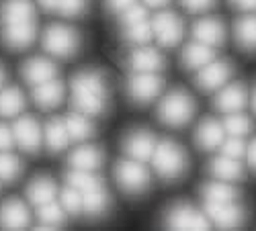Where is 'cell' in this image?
I'll return each instance as SVG.
<instances>
[{
	"mask_svg": "<svg viewBox=\"0 0 256 231\" xmlns=\"http://www.w3.org/2000/svg\"><path fill=\"white\" fill-rule=\"evenodd\" d=\"M74 107L86 117H98L106 109V84L100 72L86 70L72 78Z\"/></svg>",
	"mask_w": 256,
	"mask_h": 231,
	"instance_id": "1",
	"label": "cell"
},
{
	"mask_svg": "<svg viewBox=\"0 0 256 231\" xmlns=\"http://www.w3.org/2000/svg\"><path fill=\"white\" fill-rule=\"evenodd\" d=\"M154 168L160 178L164 180H176L184 174L186 170V154L180 148L178 143L164 139L156 143V150H154Z\"/></svg>",
	"mask_w": 256,
	"mask_h": 231,
	"instance_id": "2",
	"label": "cell"
},
{
	"mask_svg": "<svg viewBox=\"0 0 256 231\" xmlns=\"http://www.w3.org/2000/svg\"><path fill=\"white\" fill-rule=\"evenodd\" d=\"M195 98L184 90H172L166 94L158 107V117L170 127H182L195 117Z\"/></svg>",
	"mask_w": 256,
	"mask_h": 231,
	"instance_id": "3",
	"label": "cell"
},
{
	"mask_svg": "<svg viewBox=\"0 0 256 231\" xmlns=\"http://www.w3.org/2000/svg\"><path fill=\"white\" fill-rule=\"evenodd\" d=\"M44 47L54 57H70L80 47V35L66 25H52L44 31Z\"/></svg>",
	"mask_w": 256,
	"mask_h": 231,
	"instance_id": "4",
	"label": "cell"
},
{
	"mask_svg": "<svg viewBox=\"0 0 256 231\" xmlns=\"http://www.w3.org/2000/svg\"><path fill=\"white\" fill-rule=\"evenodd\" d=\"M115 178L121 191L127 195H140L150 186V174L140 164V160H123L115 166Z\"/></svg>",
	"mask_w": 256,
	"mask_h": 231,
	"instance_id": "5",
	"label": "cell"
},
{
	"mask_svg": "<svg viewBox=\"0 0 256 231\" xmlns=\"http://www.w3.org/2000/svg\"><path fill=\"white\" fill-rule=\"evenodd\" d=\"M164 82L158 74H148V72H136V76L127 84V94L138 104H148L162 92Z\"/></svg>",
	"mask_w": 256,
	"mask_h": 231,
	"instance_id": "6",
	"label": "cell"
},
{
	"mask_svg": "<svg viewBox=\"0 0 256 231\" xmlns=\"http://www.w3.org/2000/svg\"><path fill=\"white\" fill-rule=\"evenodd\" d=\"M164 223L172 229H209L213 225L207 215L195 211L193 207L184 203H178L170 209L166 213Z\"/></svg>",
	"mask_w": 256,
	"mask_h": 231,
	"instance_id": "7",
	"label": "cell"
},
{
	"mask_svg": "<svg viewBox=\"0 0 256 231\" xmlns=\"http://www.w3.org/2000/svg\"><path fill=\"white\" fill-rule=\"evenodd\" d=\"M152 29L162 47H174L184 35V23L174 12H160L154 18Z\"/></svg>",
	"mask_w": 256,
	"mask_h": 231,
	"instance_id": "8",
	"label": "cell"
},
{
	"mask_svg": "<svg viewBox=\"0 0 256 231\" xmlns=\"http://www.w3.org/2000/svg\"><path fill=\"white\" fill-rule=\"evenodd\" d=\"M205 215L218 227H238L244 223V209L236 203H205Z\"/></svg>",
	"mask_w": 256,
	"mask_h": 231,
	"instance_id": "9",
	"label": "cell"
},
{
	"mask_svg": "<svg viewBox=\"0 0 256 231\" xmlns=\"http://www.w3.org/2000/svg\"><path fill=\"white\" fill-rule=\"evenodd\" d=\"M234 70L228 61H216L213 59L211 64H207L205 68L199 70L197 74V86L201 90H220L222 86L230 82Z\"/></svg>",
	"mask_w": 256,
	"mask_h": 231,
	"instance_id": "10",
	"label": "cell"
},
{
	"mask_svg": "<svg viewBox=\"0 0 256 231\" xmlns=\"http://www.w3.org/2000/svg\"><path fill=\"white\" fill-rule=\"evenodd\" d=\"M156 137L146 131V129H138V131H132L123 139V152L134 158V160H150L154 156V150H156Z\"/></svg>",
	"mask_w": 256,
	"mask_h": 231,
	"instance_id": "11",
	"label": "cell"
},
{
	"mask_svg": "<svg viewBox=\"0 0 256 231\" xmlns=\"http://www.w3.org/2000/svg\"><path fill=\"white\" fill-rule=\"evenodd\" d=\"M14 141L20 145L23 152L35 154L41 148V127L33 117H23L12 125Z\"/></svg>",
	"mask_w": 256,
	"mask_h": 231,
	"instance_id": "12",
	"label": "cell"
},
{
	"mask_svg": "<svg viewBox=\"0 0 256 231\" xmlns=\"http://www.w3.org/2000/svg\"><path fill=\"white\" fill-rule=\"evenodd\" d=\"M246 102H248V92L240 82L226 84V86L220 88V92L216 96V107L226 115L242 111L246 107Z\"/></svg>",
	"mask_w": 256,
	"mask_h": 231,
	"instance_id": "13",
	"label": "cell"
},
{
	"mask_svg": "<svg viewBox=\"0 0 256 231\" xmlns=\"http://www.w3.org/2000/svg\"><path fill=\"white\" fill-rule=\"evenodd\" d=\"M224 137H226V129H224V125L218 123L216 119L201 121V125L195 131V143H197V148L203 150V152L220 150V145L224 143Z\"/></svg>",
	"mask_w": 256,
	"mask_h": 231,
	"instance_id": "14",
	"label": "cell"
},
{
	"mask_svg": "<svg viewBox=\"0 0 256 231\" xmlns=\"http://www.w3.org/2000/svg\"><path fill=\"white\" fill-rule=\"evenodd\" d=\"M37 37V25L35 20H25V23H10L4 29V43L18 51V49H27Z\"/></svg>",
	"mask_w": 256,
	"mask_h": 231,
	"instance_id": "15",
	"label": "cell"
},
{
	"mask_svg": "<svg viewBox=\"0 0 256 231\" xmlns=\"http://www.w3.org/2000/svg\"><path fill=\"white\" fill-rule=\"evenodd\" d=\"M29 223H31V217H29V209H27L25 203L10 199L0 207V227H4V229H25Z\"/></svg>",
	"mask_w": 256,
	"mask_h": 231,
	"instance_id": "16",
	"label": "cell"
},
{
	"mask_svg": "<svg viewBox=\"0 0 256 231\" xmlns=\"http://www.w3.org/2000/svg\"><path fill=\"white\" fill-rule=\"evenodd\" d=\"M193 37L209 47H218L226 39V27L218 18H201L193 27Z\"/></svg>",
	"mask_w": 256,
	"mask_h": 231,
	"instance_id": "17",
	"label": "cell"
},
{
	"mask_svg": "<svg viewBox=\"0 0 256 231\" xmlns=\"http://www.w3.org/2000/svg\"><path fill=\"white\" fill-rule=\"evenodd\" d=\"M23 78L27 80V84L31 86H37V84H44L52 78H56L58 68L54 66V61L46 59V57H33L23 64V70H20Z\"/></svg>",
	"mask_w": 256,
	"mask_h": 231,
	"instance_id": "18",
	"label": "cell"
},
{
	"mask_svg": "<svg viewBox=\"0 0 256 231\" xmlns=\"http://www.w3.org/2000/svg\"><path fill=\"white\" fill-rule=\"evenodd\" d=\"M130 66L134 72H148V74H158L164 68V57L160 51L152 47H140L132 53Z\"/></svg>",
	"mask_w": 256,
	"mask_h": 231,
	"instance_id": "19",
	"label": "cell"
},
{
	"mask_svg": "<svg viewBox=\"0 0 256 231\" xmlns=\"http://www.w3.org/2000/svg\"><path fill=\"white\" fill-rule=\"evenodd\" d=\"M64 98V84L56 78L44 82V84H37L35 90H33V100L37 102V107L41 109H54L62 102Z\"/></svg>",
	"mask_w": 256,
	"mask_h": 231,
	"instance_id": "20",
	"label": "cell"
},
{
	"mask_svg": "<svg viewBox=\"0 0 256 231\" xmlns=\"http://www.w3.org/2000/svg\"><path fill=\"white\" fill-rule=\"evenodd\" d=\"M216 59V51L213 47L201 43V41H195V43H188L184 49H182V64L188 68V70H201L205 68L207 64Z\"/></svg>",
	"mask_w": 256,
	"mask_h": 231,
	"instance_id": "21",
	"label": "cell"
},
{
	"mask_svg": "<svg viewBox=\"0 0 256 231\" xmlns=\"http://www.w3.org/2000/svg\"><path fill=\"white\" fill-rule=\"evenodd\" d=\"M68 164L72 166V170H86V172H94L102 164V152L92 145H84L78 148L70 154Z\"/></svg>",
	"mask_w": 256,
	"mask_h": 231,
	"instance_id": "22",
	"label": "cell"
},
{
	"mask_svg": "<svg viewBox=\"0 0 256 231\" xmlns=\"http://www.w3.org/2000/svg\"><path fill=\"white\" fill-rule=\"evenodd\" d=\"M4 23H25V20H35V8L31 0H4L2 2Z\"/></svg>",
	"mask_w": 256,
	"mask_h": 231,
	"instance_id": "23",
	"label": "cell"
},
{
	"mask_svg": "<svg viewBox=\"0 0 256 231\" xmlns=\"http://www.w3.org/2000/svg\"><path fill=\"white\" fill-rule=\"evenodd\" d=\"M44 137H46V145H48V150L50 152H62V150H66L68 148V143H70V133H68V127H66V123L64 121H50L46 125V129H44Z\"/></svg>",
	"mask_w": 256,
	"mask_h": 231,
	"instance_id": "24",
	"label": "cell"
},
{
	"mask_svg": "<svg viewBox=\"0 0 256 231\" xmlns=\"http://www.w3.org/2000/svg\"><path fill=\"white\" fill-rule=\"evenodd\" d=\"M209 170L218 180H240L244 176V168H242L240 160L224 156V154L211 162Z\"/></svg>",
	"mask_w": 256,
	"mask_h": 231,
	"instance_id": "25",
	"label": "cell"
},
{
	"mask_svg": "<svg viewBox=\"0 0 256 231\" xmlns=\"http://www.w3.org/2000/svg\"><path fill=\"white\" fill-rule=\"evenodd\" d=\"M56 197H58V186L50 178H35L27 188V199L35 207L52 203V201H56Z\"/></svg>",
	"mask_w": 256,
	"mask_h": 231,
	"instance_id": "26",
	"label": "cell"
},
{
	"mask_svg": "<svg viewBox=\"0 0 256 231\" xmlns=\"http://www.w3.org/2000/svg\"><path fill=\"white\" fill-rule=\"evenodd\" d=\"M201 195L205 203H230V201H238V191L234 186H230L226 180L222 182H207L201 188Z\"/></svg>",
	"mask_w": 256,
	"mask_h": 231,
	"instance_id": "27",
	"label": "cell"
},
{
	"mask_svg": "<svg viewBox=\"0 0 256 231\" xmlns=\"http://www.w3.org/2000/svg\"><path fill=\"white\" fill-rule=\"evenodd\" d=\"M25 109V96L18 88H4L0 92V115L16 117Z\"/></svg>",
	"mask_w": 256,
	"mask_h": 231,
	"instance_id": "28",
	"label": "cell"
},
{
	"mask_svg": "<svg viewBox=\"0 0 256 231\" xmlns=\"http://www.w3.org/2000/svg\"><path fill=\"white\" fill-rule=\"evenodd\" d=\"M66 211L64 207L58 205L56 201L46 203L39 207V227H46V229H54V227H62L66 223Z\"/></svg>",
	"mask_w": 256,
	"mask_h": 231,
	"instance_id": "29",
	"label": "cell"
},
{
	"mask_svg": "<svg viewBox=\"0 0 256 231\" xmlns=\"http://www.w3.org/2000/svg\"><path fill=\"white\" fill-rule=\"evenodd\" d=\"M82 205H84V211L88 215H102L106 209H109V197L104 193V186L94 188V191L88 193H82Z\"/></svg>",
	"mask_w": 256,
	"mask_h": 231,
	"instance_id": "30",
	"label": "cell"
},
{
	"mask_svg": "<svg viewBox=\"0 0 256 231\" xmlns=\"http://www.w3.org/2000/svg\"><path fill=\"white\" fill-rule=\"evenodd\" d=\"M64 123H66L70 137L76 139V141H84V139H88V137L94 133L92 123L88 121L86 115H82V113H74V115H70Z\"/></svg>",
	"mask_w": 256,
	"mask_h": 231,
	"instance_id": "31",
	"label": "cell"
},
{
	"mask_svg": "<svg viewBox=\"0 0 256 231\" xmlns=\"http://www.w3.org/2000/svg\"><path fill=\"white\" fill-rule=\"evenodd\" d=\"M236 39L244 49L256 47V16H244L236 23Z\"/></svg>",
	"mask_w": 256,
	"mask_h": 231,
	"instance_id": "32",
	"label": "cell"
},
{
	"mask_svg": "<svg viewBox=\"0 0 256 231\" xmlns=\"http://www.w3.org/2000/svg\"><path fill=\"white\" fill-rule=\"evenodd\" d=\"M68 184L74 186L80 193H88V191H94V188H100L102 180L98 176H94L92 172H86V170H72L68 174Z\"/></svg>",
	"mask_w": 256,
	"mask_h": 231,
	"instance_id": "33",
	"label": "cell"
},
{
	"mask_svg": "<svg viewBox=\"0 0 256 231\" xmlns=\"http://www.w3.org/2000/svg\"><path fill=\"white\" fill-rule=\"evenodd\" d=\"M224 129L232 137H246L252 131V121L246 115H242L240 111L238 113H230L228 119L224 121Z\"/></svg>",
	"mask_w": 256,
	"mask_h": 231,
	"instance_id": "34",
	"label": "cell"
},
{
	"mask_svg": "<svg viewBox=\"0 0 256 231\" xmlns=\"http://www.w3.org/2000/svg\"><path fill=\"white\" fill-rule=\"evenodd\" d=\"M20 160L16 156H12L8 150L6 152H0V180L4 182H14L20 176Z\"/></svg>",
	"mask_w": 256,
	"mask_h": 231,
	"instance_id": "35",
	"label": "cell"
},
{
	"mask_svg": "<svg viewBox=\"0 0 256 231\" xmlns=\"http://www.w3.org/2000/svg\"><path fill=\"white\" fill-rule=\"evenodd\" d=\"M60 205L64 207V211L68 215H80L84 211V205H82V193L76 191L74 186H66L60 195Z\"/></svg>",
	"mask_w": 256,
	"mask_h": 231,
	"instance_id": "36",
	"label": "cell"
},
{
	"mask_svg": "<svg viewBox=\"0 0 256 231\" xmlns=\"http://www.w3.org/2000/svg\"><path fill=\"white\" fill-rule=\"evenodd\" d=\"M152 25L148 23V20H138V23H132V25H125V37L132 41V43H148V41L152 39Z\"/></svg>",
	"mask_w": 256,
	"mask_h": 231,
	"instance_id": "37",
	"label": "cell"
},
{
	"mask_svg": "<svg viewBox=\"0 0 256 231\" xmlns=\"http://www.w3.org/2000/svg\"><path fill=\"white\" fill-rule=\"evenodd\" d=\"M220 150H222L224 156L242 160V158L246 156V143H244V137H232V135H230V139H224V143L220 145Z\"/></svg>",
	"mask_w": 256,
	"mask_h": 231,
	"instance_id": "38",
	"label": "cell"
},
{
	"mask_svg": "<svg viewBox=\"0 0 256 231\" xmlns=\"http://www.w3.org/2000/svg\"><path fill=\"white\" fill-rule=\"evenodd\" d=\"M86 10V0H60L58 12L64 16H80Z\"/></svg>",
	"mask_w": 256,
	"mask_h": 231,
	"instance_id": "39",
	"label": "cell"
},
{
	"mask_svg": "<svg viewBox=\"0 0 256 231\" xmlns=\"http://www.w3.org/2000/svg\"><path fill=\"white\" fill-rule=\"evenodd\" d=\"M146 18V8L140 6V4H132L130 8H125L121 12V20H123V25H132V23H138V20H144Z\"/></svg>",
	"mask_w": 256,
	"mask_h": 231,
	"instance_id": "40",
	"label": "cell"
},
{
	"mask_svg": "<svg viewBox=\"0 0 256 231\" xmlns=\"http://www.w3.org/2000/svg\"><path fill=\"white\" fill-rule=\"evenodd\" d=\"M188 12H203L213 6V0H180Z\"/></svg>",
	"mask_w": 256,
	"mask_h": 231,
	"instance_id": "41",
	"label": "cell"
},
{
	"mask_svg": "<svg viewBox=\"0 0 256 231\" xmlns=\"http://www.w3.org/2000/svg\"><path fill=\"white\" fill-rule=\"evenodd\" d=\"M14 143V135H12V129L4 127V125H0V152H6L12 148Z\"/></svg>",
	"mask_w": 256,
	"mask_h": 231,
	"instance_id": "42",
	"label": "cell"
},
{
	"mask_svg": "<svg viewBox=\"0 0 256 231\" xmlns=\"http://www.w3.org/2000/svg\"><path fill=\"white\" fill-rule=\"evenodd\" d=\"M136 0H106V6H109L113 12H123L125 8H130Z\"/></svg>",
	"mask_w": 256,
	"mask_h": 231,
	"instance_id": "43",
	"label": "cell"
},
{
	"mask_svg": "<svg viewBox=\"0 0 256 231\" xmlns=\"http://www.w3.org/2000/svg\"><path fill=\"white\" fill-rule=\"evenodd\" d=\"M232 4L242 8V10H254L256 8V0H232Z\"/></svg>",
	"mask_w": 256,
	"mask_h": 231,
	"instance_id": "44",
	"label": "cell"
},
{
	"mask_svg": "<svg viewBox=\"0 0 256 231\" xmlns=\"http://www.w3.org/2000/svg\"><path fill=\"white\" fill-rule=\"evenodd\" d=\"M246 156H248V162L252 166V170H256V139L250 143V148L246 150Z\"/></svg>",
	"mask_w": 256,
	"mask_h": 231,
	"instance_id": "45",
	"label": "cell"
},
{
	"mask_svg": "<svg viewBox=\"0 0 256 231\" xmlns=\"http://www.w3.org/2000/svg\"><path fill=\"white\" fill-rule=\"evenodd\" d=\"M39 4L44 6L46 10H58V4H60V0H39Z\"/></svg>",
	"mask_w": 256,
	"mask_h": 231,
	"instance_id": "46",
	"label": "cell"
},
{
	"mask_svg": "<svg viewBox=\"0 0 256 231\" xmlns=\"http://www.w3.org/2000/svg\"><path fill=\"white\" fill-rule=\"evenodd\" d=\"M166 2H168V0H146V4H148V6H154V8L164 6Z\"/></svg>",
	"mask_w": 256,
	"mask_h": 231,
	"instance_id": "47",
	"label": "cell"
},
{
	"mask_svg": "<svg viewBox=\"0 0 256 231\" xmlns=\"http://www.w3.org/2000/svg\"><path fill=\"white\" fill-rule=\"evenodd\" d=\"M2 84H4V70L0 68V86H2Z\"/></svg>",
	"mask_w": 256,
	"mask_h": 231,
	"instance_id": "48",
	"label": "cell"
},
{
	"mask_svg": "<svg viewBox=\"0 0 256 231\" xmlns=\"http://www.w3.org/2000/svg\"><path fill=\"white\" fill-rule=\"evenodd\" d=\"M252 107H254V113H256V90H254V96H252Z\"/></svg>",
	"mask_w": 256,
	"mask_h": 231,
	"instance_id": "49",
	"label": "cell"
}]
</instances>
